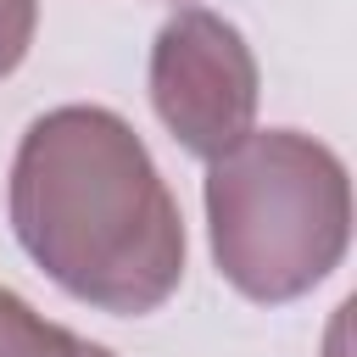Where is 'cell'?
I'll return each mask as SVG.
<instances>
[{
    "label": "cell",
    "mask_w": 357,
    "mask_h": 357,
    "mask_svg": "<svg viewBox=\"0 0 357 357\" xmlns=\"http://www.w3.org/2000/svg\"><path fill=\"white\" fill-rule=\"evenodd\" d=\"M6 218L33 268L73 301L145 318L184 279V218L145 139L112 106L39 112L11 156Z\"/></svg>",
    "instance_id": "6da1fadb"
},
{
    "label": "cell",
    "mask_w": 357,
    "mask_h": 357,
    "mask_svg": "<svg viewBox=\"0 0 357 357\" xmlns=\"http://www.w3.org/2000/svg\"><path fill=\"white\" fill-rule=\"evenodd\" d=\"M206 234L218 273L245 301L307 296L351 245L346 162L301 128H251L206 162Z\"/></svg>",
    "instance_id": "7a4b0ae2"
},
{
    "label": "cell",
    "mask_w": 357,
    "mask_h": 357,
    "mask_svg": "<svg viewBox=\"0 0 357 357\" xmlns=\"http://www.w3.org/2000/svg\"><path fill=\"white\" fill-rule=\"evenodd\" d=\"M145 78L162 128L201 162L223 156L257 123V56L245 33L206 6H178L156 28Z\"/></svg>",
    "instance_id": "3957f363"
},
{
    "label": "cell",
    "mask_w": 357,
    "mask_h": 357,
    "mask_svg": "<svg viewBox=\"0 0 357 357\" xmlns=\"http://www.w3.org/2000/svg\"><path fill=\"white\" fill-rule=\"evenodd\" d=\"M0 357H117V351L100 346V340L73 335L61 324H50L17 290L0 284Z\"/></svg>",
    "instance_id": "277c9868"
},
{
    "label": "cell",
    "mask_w": 357,
    "mask_h": 357,
    "mask_svg": "<svg viewBox=\"0 0 357 357\" xmlns=\"http://www.w3.org/2000/svg\"><path fill=\"white\" fill-rule=\"evenodd\" d=\"M33 28H39V0H0V78H11L28 61Z\"/></svg>",
    "instance_id": "5b68a950"
}]
</instances>
